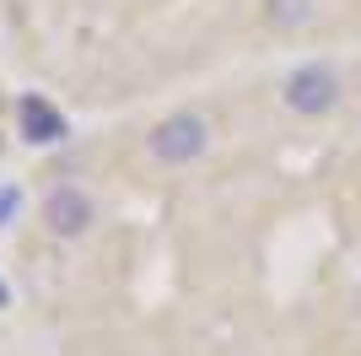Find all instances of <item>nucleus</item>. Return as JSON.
<instances>
[{
  "instance_id": "1",
  "label": "nucleus",
  "mask_w": 361,
  "mask_h": 356,
  "mask_svg": "<svg viewBox=\"0 0 361 356\" xmlns=\"http://www.w3.org/2000/svg\"><path fill=\"white\" fill-rule=\"evenodd\" d=\"M286 108L291 114H307V119H318V114H329L334 103H340V76L329 71V65H302V71H291L286 76Z\"/></svg>"
},
{
  "instance_id": "2",
  "label": "nucleus",
  "mask_w": 361,
  "mask_h": 356,
  "mask_svg": "<svg viewBox=\"0 0 361 356\" xmlns=\"http://www.w3.org/2000/svg\"><path fill=\"white\" fill-rule=\"evenodd\" d=\"M200 151H205V119L195 114H167L157 130H151V157L157 162H195Z\"/></svg>"
},
{
  "instance_id": "3",
  "label": "nucleus",
  "mask_w": 361,
  "mask_h": 356,
  "mask_svg": "<svg viewBox=\"0 0 361 356\" xmlns=\"http://www.w3.org/2000/svg\"><path fill=\"white\" fill-rule=\"evenodd\" d=\"M44 222H49V232H60V237H81L92 227V200L81 189H71V184H60V189L44 194Z\"/></svg>"
},
{
  "instance_id": "4",
  "label": "nucleus",
  "mask_w": 361,
  "mask_h": 356,
  "mask_svg": "<svg viewBox=\"0 0 361 356\" xmlns=\"http://www.w3.org/2000/svg\"><path fill=\"white\" fill-rule=\"evenodd\" d=\"M16 119H22V135H27L32 146H49V141H60V135H65L60 108H49L44 97H22V103H16Z\"/></svg>"
}]
</instances>
